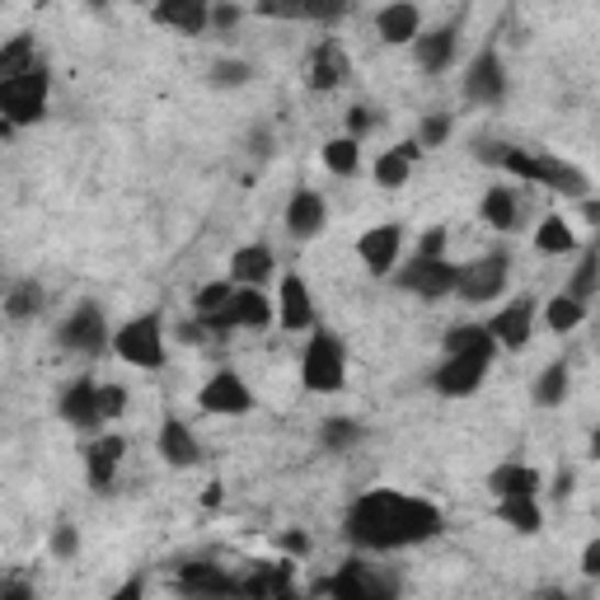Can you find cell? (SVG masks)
Listing matches in <instances>:
<instances>
[{
  "label": "cell",
  "mask_w": 600,
  "mask_h": 600,
  "mask_svg": "<svg viewBox=\"0 0 600 600\" xmlns=\"http://www.w3.org/2000/svg\"><path fill=\"white\" fill-rule=\"evenodd\" d=\"M0 600H33V591L24 581H5V587H0Z\"/></svg>",
  "instance_id": "obj_53"
},
{
  "label": "cell",
  "mask_w": 600,
  "mask_h": 600,
  "mask_svg": "<svg viewBox=\"0 0 600 600\" xmlns=\"http://www.w3.org/2000/svg\"><path fill=\"white\" fill-rule=\"evenodd\" d=\"M343 535L357 549H409V544H427L441 535V507L413 492H395V488H370L343 516Z\"/></svg>",
  "instance_id": "obj_1"
},
{
  "label": "cell",
  "mask_w": 600,
  "mask_h": 600,
  "mask_svg": "<svg viewBox=\"0 0 600 600\" xmlns=\"http://www.w3.org/2000/svg\"><path fill=\"white\" fill-rule=\"evenodd\" d=\"M254 80V66L249 62H211V70H207V85L211 90H244V85Z\"/></svg>",
  "instance_id": "obj_39"
},
{
  "label": "cell",
  "mask_w": 600,
  "mask_h": 600,
  "mask_svg": "<svg viewBox=\"0 0 600 600\" xmlns=\"http://www.w3.org/2000/svg\"><path fill=\"white\" fill-rule=\"evenodd\" d=\"M122 455H127V441H122V436H99V441H90V451H85V474H90V488H95V492H113Z\"/></svg>",
  "instance_id": "obj_21"
},
{
  "label": "cell",
  "mask_w": 600,
  "mask_h": 600,
  "mask_svg": "<svg viewBox=\"0 0 600 600\" xmlns=\"http://www.w3.org/2000/svg\"><path fill=\"white\" fill-rule=\"evenodd\" d=\"M235 329H268L273 324V300L263 296V287H240L231 305Z\"/></svg>",
  "instance_id": "obj_28"
},
{
  "label": "cell",
  "mask_w": 600,
  "mask_h": 600,
  "mask_svg": "<svg viewBox=\"0 0 600 600\" xmlns=\"http://www.w3.org/2000/svg\"><path fill=\"white\" fill-rule=\"evenodd\" d=\"M179 591L188 596H244V581L211 568V563H188V568L179 573Z\"/></svg>",
  "instance_id": "obj_24"
},
{
  "label": "cell",
  "mask_w": 600,
  "mask_h": 600,
  "mask_svg": "<svg viewBox=\"0 0 600 600\" xmlns=\"http://www.w3.org/2000/svg\"><path fill=\"white\" fill-rule=\"evenodd\" d=\"M502 169L511 174V179L568 192V198H587V188H591L587 174H581L577 165H568V160H558V155H549V151H516V146H507Z\"/></svg>",
  "instance_id": "obj_2"
},
{
  "label": "cell",
  "mask_w": 600,
  "mask_h": 600,
  "mask_svg": "<svg viewBox=\"0 0 600 600\" xmlns=\"http://www.w3.org/2000/svg\"><path fill=\"white\" fill-rule=\"evenodd\" d=\"M581 320H587V300H577V296H554L549 300V310H544V324H549L554 333H573Z\"/></svg>",
  "instance_id": "obj_37"
},
{
  "label": "cell",
  "mask_w": 600,
  "mask_h": 600,
  "mask_svg": "<svg viewBox=\"0 0 600 600\" xmlns=\"http://www.w3.org/2000/svg\"><path fill=\"white\" fill-rule=\"evenodd\" d=\"M357 0H310V24H338L352 14Z\"/></svg>",
  "instance_id": "obj_43"
},
{
  "label": "cell",
  "mask_w": 600,
  "mask_h": 600,
  "mask_svg": "<svg viewBox=\"0 0 600 600\" xmlns=\"http://www.w3.org/2000/svg\"><path fill=\"white\" fill-rule=\"evenodd\" d=\"M300 380H305V390L314 395H338L347 385V352L343 343L333 338V333H314L305 343V357H300Z\"/></svg>",
  "instance_id": "obj_5"
},
{
  "label": "cell",
  "mask_w": 600,
  "mask_h": 600,
  "mask_svg": "<svg viewBox=\"0 0 600 600\" xmlns=\"http://www.w3.org/2000/svg\"><path fill=\"white\" fill-rule=\"evenodd\" d=\"M99 413H103V422L127 413V390H122V385H99Z\"/></svg>",
  "instance_id": "obj_44"
},
{
  "label": "cell",
  "mask_w": 600,
  "mask_h": 600,
  "mask_svg": "<svg viewBox=\"0 0 600 600\" xmlns=\"http://www.w3.org/2000/svg\"><path fill=\"white\" fill-rule=\"evenodd\" d=\"M376 33H380V43H390V47H409L422 33V10L413 0H390V5L376 14Z\"/></svg>",
  "instance_id": "obj_22"
},
{
  "label": "cell",
  "mask_w": 600,
  "mask_h": 600,
  "mask_svg": "<svg viewBox=\"0 0 600 600\" xmlns=\"http://www.w3.org/2000/svg\"><path fill=\"white\" fill-rule=\"evenodd\" d=\"M151 20L160 29H174L184 38H198L211 29V0H155Z\"/></svg>",
  "instance_id": "obj_15"
},
{
  "label": "cell",
  "mask_w": 600,
  "mask_h": 600,
  "mask_svg": "<svg viewBox=\"0 0 600 600\" xmlns=\"http://www.w3.org/2000/svg\"><path fill=\"white\" fill-rule=\"evenodd\" d=\"M540 469L535 465H521V460H511V465H498L488 474V492L492 498H535L540 492Z\"/></svg>",
  "instance_id": "obj_25"
},
{
  "label": "cell",
  "mask_w": 600,
  "mask_h": 600,
  "mask_svg": "<svg viewBox=\"0 0 600 600\" xmlns=\"http://www.w3.org/2000/svg\"><path fill=\"white\" fill-rule=\"evenodd\" d=\"M347 76H352V62H347L343 43L324 38L320 47H314V57H310V90L329 95V90H338V85H347Z\"/></svg>",
  "instance_id": "obj_19"
},
{
  "label": "cell",
  "mask_w": 600,
  "mask_h": 600,
  "mask_svg": "<svg viewBox=\"0 0 600 600\" xmlns=\"http://www.w3.org/2000/svg\"><path fill=\"white\" fill-rule=\"evenodd\" d=\"M320 596H338V600H380V596H395V581H376L366 573V563H347L338 577H329L314 587Z\"/></svg>",
  "instance_id": "obj_16"
},
{
  "label": "cell",
  "mask_w": 600,
  "mask_h": 600,
  "mask_svg": "<svg viewBox=\"0 0 600 600\" xmlns=\"http://www.w3.org/2000/svg\"><path fill=\"white\" fill-rule=\"evenodd\" d=\"M535 249H540V254H573V249H577L573 225L563 221V216H544L540 231H535Z\"/></svg>",
  "instance_id": "obj_36"
},
{
  "label": "cell",
  "mask_w": 600,
  "mask_h": 600,
  "mask_svg": "<svg viewBox=\"0 0 600 600\" xmlns=\"http://www.w3.org/2000/svg\"><path fill=\"white\" fill-rule=\"evenodd\" d=\"M507 277H511V258L502 249H492L484 258L465 263L460 281H455V296H460L465 305H488V300H498L507 291Z\"/></svg>",
  "instance_id": "obj_8"
},
{
  "label": "cell",
  "mask_w": 600,
  "mask_h": 600,
  "mask_svg": "<svg viewBox=\"0 0 600 600\" xmlns=\"http://www.w3.org/2000/svg\"><path fill=\"white\" fill-rule=\"evenodd\" d=\"M455 281H460V268L446 254H413V263L395 268V287L418 300H446L455 296Z\"/></svg>",
  "instance_id": "obj_6"
},
{
  "label": "cell",
  "mask_w": 600,
  "mask_h": 600,
  "mask_svg": "<svg viewBox=\"0 0 600 600\" xmlns=\"http://www.w3.org/2000/svg\"><path fill=\"white\" fill-rule=\"evenodd\" d=\"M52 554H57V558H76L80 554V531H76V525H57V531H52Z\"/></svg>",
  "instance_id": "obj_46"
},
{
  "label": "cell",
  "mask_w": 600,
  "mask_h": 600,
  "mask_svg": "<svg viewBox=\"0 0 600 600\" xmlns=\"http://www.w3.org/2000/svg\"><path fill=\"white\" fill-rule=\"evenodd\" d=\"M324 221H329V207L324 198L314 188H296L291 192V202H287V231L296 240H314L324 231Z\"/></svg>",
  "instance_id": "obj_23"
},
{
  "label": "cell",
  "mask_w": 600,
  "mask_h": 600,
  "mask_svg": "<svg viewBox=\"0 0 600 600\" xmlns=\"http://www.w3.org/2000/svg\"><path fill=\"white\" fill-rule=\"evenodd\" d=\"M244 596H291V563H277V573L244 577Z\"/></svg>",
  "instance_id": "obj_41"
},
{
  "label": "cell",
  "mask_w": 600,
  "mask_h": 600,
  "mask_svg": "<svg viewBox=\"0 0 600 600\" xmlns=\"http://www.w3.org/2000/svg\"><path fill=\"white\" fill-rule=\"evenodd\" d=\"M202 413H225V418H244L254 409V390L244 385L240 370H216L202 390H198Z\"/></svg>",
  "instance_id": "obj_11"
},
{
  "label": "cell",
  "mask_w": 600,
  "mask_h": 600,
  "mask_svg": "<svg viewBox=\"0 0 600 600\" xmlns=\"http://www.w3.org/2000/svg\"><path fill=\"white\" fill-rule=\"evenodd\" d=\"M362 441H366V427L357 418H324V427H320L324 451H352V446H362Z\"/></svg>",
  "instance_id": "obj_35"
},
{
  "label": "cell",
  "mask_w": 600,
  "mask_h": 600,
  "mask_svg": "<svg viewBox=\"0 0 600 600\" xmlns=\"http://www.w3.org/2000/svg\"><path fill=\"white\" fill-rule=\"evenodd\" d=\"M568 385H573L568 362H549L540 370V380H535V403H540V409H558V403L568 399Z\"/></svg>",
  "instance_id": "obj_31"
},
{
  "label": "cell",
  "mask_w": 600,
  "mask_h": 600,
  "mask_svg": "<svg viewBox=\"0 0 600 600\" xmlns=\"http://www.w3.org/2000/svg\"><path fill=\"white\" fill-rule=\"evenodd\" d=\"M418 254H446V231L436 225V231L422 235V240H418Z\"/></svg>",
  "instance_id": "obj_50"
},
{
  "label": "cell",
  "mask_w": 600,
  "mask_h": 600,
  "mask_svg": "<svg viewBox=\"0 0 600 600\" xmlns=\"http://www.w3.org/2000/svg\"><path fill=\"white\" fill-rule=\"evenodd\" d=\"M498 521H507L521 535H540L544 531V511L535 498H498Z\"/></svg>",
  "instance_id": "obj_30"
},
{
  "label": "cell",
  "mask_w": 600,
  "mask_h": 600,
  "mask_svg": "<svg viewBox=\"0 0 600 600\" xmlns=\"http://www.w3.org/2000/svg\"><path fill=\"white\" fill-rule=\"evenodd\" d=\"M47 90H52V70L47 62L29 66L24 76H10L0 80V118L14 122V127H29L47 113Z\"/></svg>",
  "instance_id": "obj_3"
},
{
  "label": "cell",
  "mask_w": 600,
  "mask_h": 600,
  "mask_svg": "<svg viewBox=\"0 0 600 600\" xmlns=\"http://www.w3.org/2000/svg\"><path fill=\"white\" fill-rule=\"evenodd\" d=\"M465 99L479 103V109H498L507 99V66L498 57V47H479L465 70Z\"/></svg>",
  "instance_id": "obj_10"
},
{
  "label": "cell",
  "mask_w": 600,
  "mask_h": 600,
  "mask_svg": "<svg viewBox=\"0 0 600 600\" xmlns=\"http://www.w3.org/2000/svg\"><path fill=\"white\" fill-rule=\"evenodd\" d=\"M376 122H380L376 109H366V103H352V109H347V136H357V141H362L370 127H376Z\"/></svg>",
  "instance_id": "obj_47"
},
{
  "label": "cell",
  "mask_w": 600,
  "mask_h": 600,
  "mask_svg": "<svg viewBox=\"0 0 600 600\" xmlns=\"http://www.w3.org/2000/svg\"><path fill=\"white\" fill-rule=\"evenodd\" d=\"M591 455H596V460H600V427L591 432Z\"/></svg>",
  "instance_id": "obj_55"
},
{
  "label": "cell",
  "mask_w": 600,
  "mask_h": 600,
  "mask_svg": "<svg viewBox=\"0 0 600 600\" xmlns=\"http://www.w3.org/2000/svg\"><path fill=\"white\" fill-rule=\"evenodd\" d=\"M155 451L165 455V465L174 469H188V465H198L202 460V446H198V436H192V427L184 418H165L160 422V436H155Z\"/></svg>",
  "instance_id": "obj_20"
},
{
  "label": "cell",
  "mask_w": 600,
  "mask_h": 600,
  "mask_svg": "<svg viewBox=\"0 0 600 600\" xmlns=\"http://www.w3.org/2000/svg\"><path fill=\"white\" fill-rule=\"evenodd\" d=\"M57 413H62V422H70L76 432H95L99 422H103V413H99V385L90 380V376H76L62 390V403H57Z\"/></svg>",
  "instance_id": "obj_13"
},
{
  "label": "cell",
  "mask_w": 600,
  "mask_h": 600,
  "mask_svg": "<svg viewBox=\"0 0 600 600\" xmlns=\"http://www.w3.org/2000/svg\"><path fill=\"white\" fill-rule=\"evenodd\" d=\"M273 249L268 244H244V249H235L231 258V281H240V287H268L273 277Z\"/></svg>",
  "instance_id": "obj_27"
},
{
  "label": "cell",
  "mask_w": 600,
  "mask_h": 600,
  "mask_svg": "<svg viewBox=\"0 0 600 600\" xmlns=\"http://www.w3.org/2000/svg\"><path fill=\"white\" fill-rule=\"evenodd\" d=\"M277 320L287 333H305L314 324V300H310V287H305V277H296L287 273L281 277V291H277Z\"/></svg>",
  "instance_id": "obj_18"
},
{
  "label": "cell",
  "mask_w": 600,
  "mask_h": 600,
  "mask_svg": "<svg viewBox=\"0 0 600 600\" xmlns=\"http://www.w3.org/2000/svg\"><path fill=\"white\" fill-rule=\"evenodd\" d=\"M581 573H587V577H600V540H591L587 549H581Z\"/></svg>",
  "instance_id": "obj_51"
},
{
  "label": "cell",
  "mask_w": 600,
  "mask_h": 600,
  "mask_svg": "<svg viewBox=\"0 0 600 600\" xmlns=\"http://www.w3.org/2000/svg\"><path fill=\"white\" fill-rule=\"evenodd\" d=\"M277 544H281V549H287L291 558H305V554H310V535H305V531H287Z\"/></svg>",
  "instance_id": "obj_49"
},
{
  "label": "cell",
  "mask_w": 600,
  "mask_h": 600,
  "mask_svg": "<svg viewBox=\"0 0 600 600\" xmlns=\"http://www.w3.org/2000/svg\"><path fill=\"white\" fill-rule=\"evenodd\" d=\"M568 492H573V469H563L554 479V498H568Z\"/></svg>",
  "instance_id": "obj_54"
},
{
  "label": "cell",
  "mask_w": 600,
  "mask_h": 600,
  "mask_svg": "<svg viewBox=\"0 0 600 600\" xmlns=\"http://www.w3.org/2000/svg\"><path fill=\"white\" fill-rule=\"evenodd\" d=\"M324 165H329V174H338V179L357 174V165H362L357 136H333V141H324Z\"/></svg>",
  "instance_id": "obj_38"
},
{
  "label": "cell",
  "mask_w": 600,
  "mask_h": 600,
  "mask_svg": "<svg viewBox=\"0 0 600 600\" xmlns=\"http://www.w3.org/2000/svg\"><path fill=\"white\" fill-rule=\"evenodd\" d=\"M258 14H263V20H305L310 24V0H258V5H254Z\"/></svg>",
  "instance_id": "obj_42"
},
{
  "label": "cell",
  "mask_w": 600,
  "mask_h": 600,
  "mask_svg": "<svg viewBox=\"0 0 600 600\" xmlns=\"http://www.w3.org/2000/svg\"><path fill=\"white\" fill-rule=\"evenodd\" d=\"M235 291H240V281H207V287L192 296V314H198V320H211V314H231Z\"/></svg>",
  "instance_id": "obj_33"
},
{
  "label": "cell",
  "mask_w": 600,
  "mask_h": 600,
  "mask_svg": "<svg viewBox=\"0 0 600 600\" xmlns=\"http://www.w3.org/2000/svg\"><path fill=\"white\" fill-rule=\"evenodd\" d=\"M57 343L66 352H80V357H99V352L113 343V333H109V324H103V310L95 305V300H85V305H76L62 320Z\"/></svg>",
  "instance_id": "obj_9"
},
{
  "label": "cell",
  "mask_w": 600,
  "mask_h": 600,
  "mask_svg": "<svg viewBox=\"0 0 600 600\" xmlns=\"http://www.w3.org/2000/svg\"><path fill=\"white\" fill-rule=\"evenodd\" d=\"M240 24V5H231V0H211V29H235Z\"/></svg>",
  "instance_id": "obj_48"
},
{
  "label": "cell",
  "mask_w": 600,
  "mask_h": 600,
  "mask_svg": "<svg viewBox=\"0 0 600 600\" xmlns=\"http://www.w3.org/2000/svg\"><path fill=\"white\" fill-rule=\"evenodd\" d=\"M596 291H600V240H596V249H587V258L577 263V273L568 281V296L577 300H591Z\"/></svg>",
  "instance_id": "obj_40"
},
{
  "label": "cell",
  "mask_w": 600,
  "mask_h": 600,
  "mask_svg": "<svg viewBox=\"0 0 600 600\" xmlns=\"http://www.w3.org/2000/svg\"><path fill=\"white\" fill-rule=\"evenodd\" d=\"M103 5H109V0H90V10H103Z\"/></svg>",
  "instance_id": "obj_56"
},
{
  "label": "cell",
  "mask_w": 600,
  "mask_h": 600,
  "mask_svg": "<svg viewBox=\"0 0 600 600\" xmlns=\"http://www.w3.org/2000/svg\"><path fill=\"white\" fill-rule=\"evenodd\" d=\"M479 216H484V225H492V231H516V221H521L516 192H511V188H488L484 202H479Z\"/></svg>",
  "instance_id": "obj_29"
},
{
  "label": "cell",
  "mask_w": 600,
  "mask_h": 600,
  "mask_svg": "<svg viewBox=\"0 0 600 600\" xmlns=\"http://www.w3.org/2000/svg\"><path fill=\"white\" fill-rule=\"evenodd\" d=\"M488 329H492V338H498V347H507V352H521L525 343H531V333H535V300H531V296L511 300L507 310L492 314Z\"/></svg>",
  "instance_id": "obj_14"
},
{
  "label": "cell",
  "mask_w": 600,
  "mask_h": 600,
  "mask_svg": "<svg viewBox=\"0 0 600 600\" xmlns=\"http://www.w3.org/2000/svg\"><path fill=\"white\" fill-rule=\"evenodd\" d=\"M498 362V343H484V347H469V352H446V362L432 370V385L436 395L446 399H465L484 385V376Z\"/></svg>",
  "instance_id": "obj_4"
},
{
  "label": "cell",
  "mask_w": 600,
  "mask_h": 600,
  "mask_svg": "<svg viewBox=\"0 0 600 600\" xmlns=\"http://www.w3.org/2000/svg\"><path fill=\"white\" fill-rule=\"evenodd\" d=\"M399 249H403V231L390 221V225H376V231H366L357 240V254L366 263V273L370 277H395L399 268Z\"/></svg>",
  "instance_id": "obj_12"
},
{
  "label": "cell",
  "mask_w": 600,
  "mask_h": 600,
  "mask_svg": "<svg viewBox=\"0 0 600 600\" xmlns=\"http://www.w3.org/2000/svg\"><path fill=\"white\" fill-rule=\"evenodd\" d=\"M113 352L127 366L160 370L165 366V324H160V314H136V320H127L113 333Z\"/></svg>",
  "instance_id": "obj_7"
},
{
  "label": "cell",
  "mask_w": 600,
  "mask_h": 600,
  "mask_svg": "<svg viewBox=\"0 0 600 600\" xmlns=\"http://www.w3.org/2000/svg\"><path fill=\"white\" fill-rule=\"evenodd\" d=\"M249 146H254V155H263V160H268V155H273V132H268V127H254Z\"/></svg>",
  "instance_id": "obj_52"
},
{
  "label": "cell",
  "mask_w": 600,
  "mask_h": 600,
  "mask_svg": "<svg viewBox=\"0 0 600 600\" xmlns=\"http://www.w3.org/2000/svg\"><path fill=\"white\" fill-rule=\"evenodd\" d=\"M418 155H422V141L413 136V141H399V146H390L376 160V184L380 188H403L409 184V174H413V165H418Z\"/></svg>",
  "instance_id": "obj_26"
},
{
  "label": "cell",
  "mask_w": 600,
  "mask_h": 600,
  "mask_svg": "<svg viewBox=\"0 0 600 600\" xmlns=\"http://www.w3.org/2000/svg\"><path fill=\"white\" fill-rule=\"evenodd\" d=\"M43 310V287H38V277H20L10 287V296H5V314L14 324H24V320H33V314Z\"/></svg>",
  "instance_id": "obj_32"
},
{
  "label": "cell",
  "mask_w": 600,
  "mask_h": 600,
  "mask_svg": "<svg viewBox=\"0 0 600 600\" xmlns=\"http://www.w3.org/2000/svg\"><path fill=\"white\" fill-rule=\"evenodd\" d=\"M446 136H451V113H427V118H422V127H418L422 146H441Z\"/></svg>",
  "instance_id": "obj_45"
},
{
  "label": "cell",
  "mask_w": 600,
  "mask_h": 600,
  "mask_svg": "<svg viewBox=\"0 0 600 600\" xmlns=\"http://www.w3.org/2000/svg\"><path fill=\"white\" fill-rule=\"evenodd\" d=\"M38 47H33L29 33H14V38L0 47V80H10V76H24L29 66H38Z\"/></svg>",
  "instance_id": "obj_34"
},
{
  "label": "cell",
  "mask_w": 600,
  "mask_h": 600,
  "mask_svg": "<svg viewBox=\"0 0 600 600\" xmlns=\"http://www.w3.org/2000/svg\"><path fill=\"white\" fill-rule=\"evenodd\" d=\"M455 47H460V29H455V24L427 29V33H418V38H413V62L427 70V76H441V70H451Z\"/></svg>",
  "instance_id": "obj_17"
}]
</instances>
